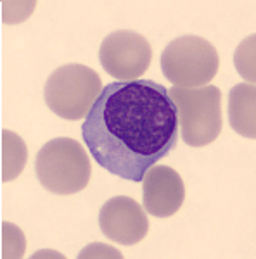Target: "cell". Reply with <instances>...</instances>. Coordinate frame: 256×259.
<instances>
[{
	"label": "cell",
	"instance_id": "obj_2",
	"mask_svg": "<svg viewBox=\"0 0 256 259\" xmlns=\"http://www.w3.org/2000/svg\"><path fill=\"white\" fill-rule=\"evenodd\" d=\"M35 171L42 187L57 195H71L87 189L92 175L87 150L68 137L50 140L40 149Z\"/></svg>",
	"mask_w": 256,
	"mask_h": 259
},
{
	"label": "cell",
	"instance_id": "obj_6",
	"mask_svg": "<svg viewBox=\"0 0 256 259\" xmlns=\"http://www.w3.org/2000/svg\"><path fill=\"white\" fill-rule=\"evenodd\" d=\"M99 59L104 71L115 76L116 81H133L148 71L153 61V49L140 33L118 30L102 40Z\"/></svg>",
	"mask_w": 256,
	"mask_h": 259
},
{
	"label": "cell",
	"instance_id": "obj_10",
	"mask_svg": "<svg viewBox=\"0 0 256 259\" xmlns=\"http://www.w3.org/2000/svg\"><path fill=\"white\" fill-rule=\"evenodd\" d=\"M26 145L21 137L9 130H2V182L19 177L26 164Z\"/></svg>",
	"mask_w": 256,
	"mask_h": 259
},
{
	"label": "cell",
	"instance_id": "obj_4",
	"mask_svg": "<svg viewBox=\"0 0 256 259\" xmlns=\"http://www.w3.org/2000/svg\"><path fill=\"white\" fill-rule=\"evenodd\" d=\"M102 92V81L94 69L83 64H66L45 81L44 97L49 109L62 119H85Z\"/></svg>",
	"mask_w": 256,
	"mask_h": 259
},
{
	"label": "cell",
	"instance_id": "obj_3",
	"mask_svg": "<svg viewBox=\"0 0 256 259\" xmlns=\"http://www.w3.org/2000/svg\"><path fill=\"white\" fill-rule=\"evenodd\" d=\"M178 111V132L191 147H206L222 132V92L215 85L170 90Z\"/></svg>",
	"mask_w": 256,
	"mask_h": 259
},
{
	"label": "cell",
	"instance_id": "obj_11",
	"mask_svg": "<svg viewBox=\"0 0 256 259\" xmlns=\"http://www.w3.org/2000/svg\"><path fill=\"white\" fill-rule=\"evenodd\" d=\"M254 44H256V36L254 33L251 36L242 41L236 50V68L247 81H251L254 85L256 80V71H254Z\"/></svg>",
	"mask_w": 256,
	"mask_h": 259
},
{
	"label": "cell",
	"instance_id": "obj_12",
	"mask_svg": "<svg viewBox=\"0 0 256 259\" xmlns=\"http://www.w3.org/2000/svg\"><path fill=\"white\" fill-rule=\"evenodd\" d=\"M2 257H21L24 252V237L11 223L2 225Z\"/></svg>",
	"mask_w": 256,
	"mask_h": 259
},
{
	"label": "cell",
	"instance_id": "obj_9",
	"mask_svg": "<svg viewBox=\"0 0 256 259\" xmlns=\"http://www.w3.org/2000/svg\"><path fill=\"white\" fill-rule=\"evenodd\" d=\"M229 121L239 135L256 139V87L253 83H241L230 90Z\"/></svg>",
	"mask_w": 256,
	"mask_h": 259
},
{
	"label": "cell",
	"instance_id": "obj_7",
	"mask_svg": "<svg viewBox=\"0 0 256 259\" xmlns=\"http://www.w3.org/2000/svg\"><path fill=\"white\" fill-rule=\"evenodd\" d=\"M99 227L109 240L121 245H135L148 235L149 221L140 204L125 195H118L100 207Z\"/></svg>",
	"mask_w": 256,
	"mask_h": 259
},
{
	"label": "cell",
	"instance_id": "obj_1",
	"mask_svg": "<svg viewBox=\"0 0 256 259\" xmlns=\"http://www.w3.org/2000/svg\"><path fill=\"white\" fill-rule=\"evenodd\" d=\"M95 162L111 175L140 183L178 142V111L161 83L138 78L113 81L82 124Z\"/></svg>",
	"mask_w": 256,
	"mask_h": 259
},
{
	"label": "cell",
	"instance_id": "obj_5",
	"mask_svg": "<svg viewBox=\"0 0 256 259\" xmlns=\"http://www.w3.org/2000/svg\"><path fill=\"white\" fill-rule=\"evenodd\" d=\"M220 57L211 41L184 35L166 45L161 54L163 74L178 89H199L218 73Z\"/></svg>",
	"mask_w": 256,
	"mask_h": 259
},
{
	"label": "cell",
	"instance_id": "obj_8",
	"mask_svg": "<svg viewBox=\"0 0 256 259\" xmlns=\"http://www.w3.org/2000/svg\"><path fill=\"white\" fill-rule=\"evenodd\" d=\"M142 197L145 212L156 218H170L182 207L186 185L173 168L154 164L142 180Z\"/></svg>",
	"mask_w": 256,
	"mask_h": 259
}]
</instances>
